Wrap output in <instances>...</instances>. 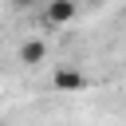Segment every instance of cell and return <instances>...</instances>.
Listing matches in <instances>:
<instances>
[{"instance_id":"4","label":"cell","mask_w":126,"mask_h":126,"mask_svg":"<svg viewBox=\"0 0 126 126\" xmlns=\"http://www.w3.org/2000/svg\"><path fill=\"white\" fill-rule=\"evenodd\" d=\"M98 4H110V0H98Z\"/></svg>"},{"instance_id":"1","label":"cell","mask_w":126,"mask_h":126,"mask_svg":"<svg viewBox=\"0 0 126 126\" xmlns=\"http://www.w3.org/2000/svg\"><path fill=\"white\" fill-rule=\"evenodd\" d=\"M51 87H55V91H63V94H79V91H87V87H91V79H87L79 67H55Z\"/></svg>"},{"instance_id":"2","label":"cell","mask_w":126,"mask_h":126,"mask_svg":"<svg viewBox=\"0 0 126 126\" xmlns=\"http://www.w3.org/2000/svg\"><path fill=\"white\" fill-rule=\"evenodd\" d=\"M75 12H79V4H75V0H51V4H47V24L63 28V24H71V20H75Z\"/></svg>"},{"instance_id":"3","label":"cell","mask_w":126,"mask_h":126,"mask_svg":"<svg viewBox=\"0 0 126 126\" xmlns=\"http://www.w3.org/2000/svg\"><path fill=\"white\" fill-rule=\"evenodd\" d=\"M43 59H47V43L43 39H24L20 43V63L24 67H39Z\"/></svg>"}]
</instances>
